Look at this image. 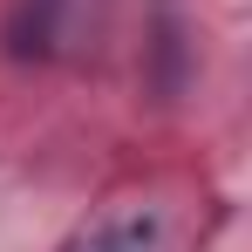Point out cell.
Segmentation results:
<instances>
[{
  "mask_svg": "<svg viewBox=\"0 0 252 252\" xmlns=\"http://www.w3.org/2000/svg\"><path fill=\"white\" fill-rule=\"evenodd\" d=\"M157 246H164V225H157L150 211H123V218L89 225L68 252H157Z\"/></svg>",
  "mask_w": 252,
  "mask_h": 252,
  "instance_id": "6da1fadb",
  "label": "cell"
},
{
  "mask_svg": "<svg viewBox=\"0 0 252 252\" xmlns=\"http://www.w3.org/2000/svg\"><path fill=\"white\" fill-rule=\"evenodd\" d=\"M55 7L62 0H14V21H7V48L28 62V55H48L55 41Z\"/></svg>",
  "mask_w": 252,
  "mask_h": 252,
  "instance_id": "7a4b0ae2",
  "label": "cell"
}]
</instances>
